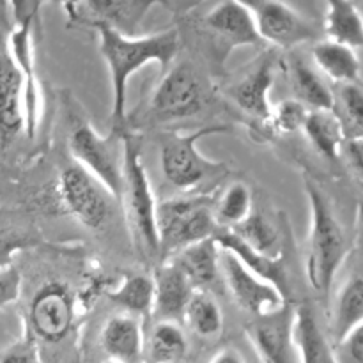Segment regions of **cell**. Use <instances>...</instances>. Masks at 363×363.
Wrapping results in <instances>:
<instances>
[{
    "mask_svg": "<svg viewBox=\"0 0 363 363\" xmlns=\"http://www.w3.org/2000/svg\"><path fill=\"white\" fill-rule=\"evenodd\" d=\"M294 344L300 363H333L328 335L321 330L314 311L308 305L296 307Z\"/></svg>",
    "mask_w": 363,
    "mask_h": 363,
    "instance_id": "26",
    "label": "cell"
},
{
    "mask_svg": "<svg viewBox=\"0 0 363 363\" xmlns=\"http://www.w3.org/2000/svg\"><path fill=\"white\" fill-rule=\"evenodd\" d=\"M220 275L234 303L254 318L269 314L287 303L284 294L275 286L245 268L233 254L222 248H220Z\"/></svg>",
    "mask_w": 363,
    "mask_h": 363,
    "instance_id": "12",
    "label": "cell"
},
{
    "mask_svg": "<svg viewBox=\"0 0 363 363\" xmlns=\"http://www.w3.org/2000/svg\"><path fill=\"white\" fill-rule=\"evenodd\" d=\"M94 14L96 23L108 25L124 35H137L142 21L155 6L165 0H82Z\"/></svg>",
    "mask_w": 363,
    "mask_h": 363,
    "instance_id": "22",
    "label": "cell"
},
{
    "mask_svg": "<svg viewBox=\"0 0 363 363\" xmlns=\"http://www.w3.org/2000/svg\"><path fill=\"white\" fill-rule=\"evenodd\" d=\"M155 294H152L151 314L156 321H183L184 311L195 293L190 280L172 261H162L152 275Z\"/></svg>",
    "mask_w": 363,
    "mask_h": 363,
    "instance_id": "17",
    "label": "cell"
},
{
    "mask_svg": "<svg viewBox=\"0 0 363 363\" xmlns=\"http://www.w3.org/2000/svg\"><path fill=\"white\" fill-rule=\"evenodd\" d=\"M123 149L124 181L119 201L123 202L128 230H130L135 250L145 261H155V259H160L158 229H156L158 204L152 194L147 170L142 162L140 138L130 130H124Z\"/></svg>",
    "mask_w": 363,
    "mask_h": 363,
    "instance_id": "3",
    "label": "cell"
},
{
    "mask_svg": "<svg viewBox=\"0 0 363 363\" xmlns=\"http://www.w3.org/2000/svg\"><path fill=\"white\" fill-rule=\"evenodd\" d=\"M325 30L330 41L350 48H363V16L353 0H325Z\"/></svg>",
    "mask_w": 363,
    "mask_h": 363,
    "instance_id": "27",
    "label": "cell"
},
{
    "mask_svg": "<svg viewBox=\"0 0 363 363\" xmlns=\"http://www.w3.org/2000/svg\"><path fill=\"white\" fill-rule=\"evenodd\" d=\"M101 363H119V362H113V360H105V362H101Z\"/></svg>",
    "mask_w": 363,
    "mask_h": 363,
    "instance_id": "45",
    "label": "cell"
},
{
    "mask_svg": "<svg viewBox=\"0 0 363 363\" xmlns=\"http://www.w3.org/2000/svg\"><path fill=\"white\" fill-rule=\"evenodd\" d=\"M360 323H363V268L351 272L333 296L326 333L330 344L339 342Z\"/></svg>",
    "mask_w": 363,
    "mask_h": 363,
    "instance_id": "20",
    "label": "cell"
},
{
    "mask_svg": "<svg viewBox=\"0 0 363 363\" xmlns=\"http://www.w3.org/2000/svg\"><path fill=\"white\" fill-rule=\"evenodd\" d=\"M172 2H177V4H181V6H186V7H194V6H197L199 2H202V0H165V6L170 7V4Z\"/></svg>",
    "mask_w": 363,
    "mask_h": 363,
    "instance_id": "43",
    "label": "cell"
},
{
    "mask_svg": "<svg viewBox=\"0 0 363 363\" xmlns=\"http://www.w3.org/2000/svg\"><path fill=\"white\" fill-rule=\"evenodd\" d=\"M227 131V126L211 124L188 133L167 131L160 135V167L165 179L184 194H202L201 188L225 176V163L202 155L199 142Z\"/></svg>",
    "mask_w": 363,
    "mask_h": 363,
    "instance_id": "4",
    "label": "cell"
},
{
    "mask_svg": "<svg viewBox=\"0 0 363 363\" xmlns=\"http://www.w3.org/2000/svg\"><path fill=\"white\" fill-rule=\"evenodd\" d=\"M344 152L347 156V163L353 172L354 179L358 181L360 188L363 190V145L360 142H346Z\"/></svg>",
    "mask_w": 363,
    "mask_h": 363,
    "instance_id": "40",
    "label": "cell"
},
{
    "mask_svg": "<svg viewBox=\"0 0 363 363\" xmlns=\"http://www.w3.org/2000/svg\"><path fill=\"white\" fill-rule=\"evenodd\" d=\"M301 131L314 151L328 162H337L344 152L347 140L333 110H311Z\"/></svg>",
    "mask_w": 363,
    "mask_h": 363,
    "instance_id": "25",
    "label": "cell"
},
{
    "mask_svg": "<svg viewBox=\"0 0 363 363\" xmlns=\"http://www.w3.org/2000/svg\"><path fill=\"white\" fill-rule=\"evenodd\" d=\"M123 131L112 130L108 135H101L89 123L78 121L67 140L74 163L96 177L116 201L121 199L124 181Z\"/></svg>",
    "mask_w": 363,
    "mask_h": 363,
    "instance_id": "6",
    "label": "cell"
},
{
    "mask_svg": "<svg viewBox=\"0 0 363 363\" xmlns=\"http://www.w3.org/2000/svg\"><path fill=\"white\" fill-rule=\"evenodd\" d=\"M57 194L64 209L87 229H103L112 216L113 195L77 163L59 174Z\"/></svg>",
    "mask_w": 363,
    "mask_h": 363,
    "instance_id": "8",
    "label": "cell"
},
{
    "mask_svg": "<svg viewBox=\"0 0 363 363\" xmlns=\"http://www.w3.org/2000/svg\"><path fill=\"white\" fill-rule=\"evenodd\" d=\"M202 30L220 62H223L233 50L262 45L250 11L240 0H222L216 4L202 18Z\"/></svg>",
    "mask_w": 363,
    "mask_h": 363,
    "instance_id": "11",
    "label": "cell"
},
{
    "mask_svg": "<svg viewBox=\"0 0 363 363\" xmlns=\"http://www.w3.org/2000/svg\"><path fill=\"white\" fill-rule=\"evenodd\" d=\"M275 53H266L229 91L230 99L236 103L241 112L264 124L268 123L273 108L269 103V92L275 82Z\"/></svg>",
    "mask_w": 363,
    "mask_h": 363,
    "instance_id": "16",
    "label": "cell"
},
{
    "mask_svg": "<svg viewBox=\"0 0 363 363\" xmlns=\"http://www.w3.org/2000/svg\"><path fill=\"white\" fill-rule=\"evenodd\" d=\"M213 204L215 199L209 194H186L160 202L156 208V229L162 261L215 236L218 225Z\"/></svg>",
    "mask_w": 363,
    "mask_h": 363,
    "instance_id": "5",
    "label": "cell"
},
{
    "mask_svg": "<svg viewBox=\"0 0 363 363\" xmlns=\"http://www.w3.org/2000/svg\"><path fill=\"white\" fill-rule=\"evenodd\" d=\"M99 344L108 360L119 363H144L145 335L140 318L116 314L103 325Z\"/></svg>",
    "mask_w": 363,
    "mask_h": 363,
    "instance_id": "18",
    "label": "cell"
},
{
    "mask_svg": "<svg viewBox=\"0 0 363 363\" xmlns=\"http://www.w3.org/2000/svg\"><path fill=\"white\" fill-rule=\"evenodd\" d=\"M215 241L222 250L233 254L234 257L245 266V268H248L252 273H255L257 277L264 279L266 282L275 286L287 300L291 287H289V280H287L284 255H279V257H269V255L261 254V252L254 250V248L248 247L247 243H243L236 234L230 233V230L227 229L216 230Z\"/></svg>",
    "mask_w": 363,
    "mask_h": 363,
    "instance_id": "19",
    "label": "cell"
},
{
    "mask_svg": "<svg viewBox=\"0 0 363 363\" xmlns=\"http://www.w3.org/2000/svg\"><path fill=\"white\" fill-rule=\"evenodd\" d=\"M9 6L0 0V144L6 147L23 131V80L11 52Z\"/></svg>",
    "mask_w": 363,
    "mask_h": 363,
    "instance_id": "10",
    "label": "cell"
},
{
    "mask_svg": "<svg viewBox=\"0 0 363 363\" xmlns=\"http://www.w3.org/2000/svg\"><path fill=\"white\" fill-rule=\"evenodd\" d=\"M333 113L340 121L347 142L363 140V87L360 84L337 85Z\"/></svg>",
    "mask_w": 363,
    "mask_h": 363,
    "instance_id": "32",
    "label": "cell"
},
{
    "mask_svg": "<svg viewBox=\"0 0 363 363\" xmlns=\"http://www.w3.org/2000/svg\"><path fill=\"white\" fill-rule=\"evenodd\" d=\"M38 21L28 20L25 23L13 25L9 34L11 52L20 67L23 80V131L28 138H34L43 119V92L35 69L34 55V27Z\"/></svg>",
    "mask_w": 363,
    "mask_h": 363,
    "instance_id": "15",
    "label": "cell"
},
{
    "mask_svg": "<svg viewBox=\"0 0 363 363\" xmlns=\"http://www.w3.org/2000/svg\"><path fill=\"white\" fill-rule=\"evenodd\" d=\"M99 53L108 67L112 84V130H126L128 84L131 77L149 64H158L162 71L172 67L179 52V32L176 28L156 32L149 35H124L108 25L96 23Z\"/></svg>",
    "mask_w": 363,
    "mask_h": 363,
    "instance_id": "1",
    "label": "cell"
},
{
    "mask_svg": "<svg viewBox=\"0 0 363 363\" xmlns=\"http://www.w3.org/2000/svg\"><path fill=\"white\" fill-rule=\"evenodd\" d=\"M254 211L252 191L245 183H233L215 199L213 215L218 229H233Z\"/></svg>",
    "mask_w": 363,
    "mask_h": 363,
    "instance_id": "33",
    "label": "cell"
},
{
    "mask_svg": "<svg viewBox=\"0 0 363 363\" xmlns=\"http://www.w3.org/2000/svg\"><path fill=\"white\" fill-rule=\"evenodd\" d=\"M74 321V298L62 284L41 287L30 303L27 328L35 339L59 342Z\"/></svg>",
    "mask_w": 363,
    "mask_h": 363,
    "instance_id": "14",
    "label": "cell"
},
{
    "mask_svg": "<svg viewBox=\"0 0 363 363\" xmlns=\"http://www.w3.org/2000/svg\"><path fill=\"white\" fill-rule=\"evenodd\" d=\"M362 216H363V208H362Z\"/></svg>",
    "mask_w": 363,
    "mask_h": 363,
    "instance_id": "47",
    "label": "cell"
},
{
    "mask_svg": "<svg viewBox=\"0 0 363 363\" xmlns=\"http://www.w3.org/2000/svg\"><path fill=\"white\" fill-rule=\"evenodd\" d=\"M286 69L296 101L308 110H333V89L326 84V78L312 64L301 57L293 55L287 60Z\"/></svg>",
    "mask_w": 363,
    "mask_h": 363,
    "instance_id": "23",
    "label": "cell"
},
{
    "mask_svg": "<svg viewBox=\"0 0 363 363\" xmlns=\"http://www.w3.org/2000/svg\"><path fill=\"white\" fill-rule=\"evenodd\" d=\"M254 18L262 43L291 50L303 43L318 41L319 30L311 20L284 0H240Z\"/></svg>",
    "mask_w": 363,
    "mask_h": 363,
    "instance_id": "9",
    "label": "cell"
},
{
    "mask_svg": "<svg viewBox=\"0 0 363 363\" xmlns=\"http://www.w3.org/2000/svg\"><path fill=\"white\" fill-rule=\"evenodd\" d=\"M35 243H38V240L21 233V230L0 227V269L9 268L18 252L28 250Z\"/></svg>",
    "mask_w": 363,
    "mask_h": 363,
    "instance_id": "36",
    "label": "cell"
},
{
    "mask_svg": "<svg viewBox=\"0 0 363 363\" xmlns=\"http://www.w3.org/2000/svg\"><path fill=\"white\" fill-rule=\"evenodd\" d=\"M38 2L39 6H43L45 2H52V4H57V6H60L64 9V13H66L69 23H73V21L78 20V9H80L82 0H38Z\"/></svg>",
    "mask_w": 363,
    "mask_h": 363,
    "instance_id": "41",
    "label": "cell"
},
{
    "mask_svg": "<svg viewBox=\"0 0 363 363\" xmlns=\"http://www.w3.org/2000/svg\"><path fill=\"white\" fill-rule=\"evenodd\" d=\"M199 339H215L223 330V314L218 301L208 291H195L184 311L183 321Z\"/></svg>",
    "mask_w": 363,
    "mask_h": 363,
    "instance_id": "28",
    "label": "cell"
},
{
    "mask_svg": "<svg viewBox=\"0 0 363 363\" xmlns=\"http://www.w3.org/2000/svg\"><path fill=\"white\" fill-rule=\"evenodd\" d=\"M184 273L195 291H211L222 279L220 275V248L215 236L186 247L169 259Z\"/></svg>",
    "mask_w": 363,
    "mask_h": 363,
    "instance_id": "21",
    "label": "cell"
},
{
    "mask_svg": "<svg viewBox=\"0 0 363 363\" xmlns=\"http://www.w3.org/2000/svg\"><path fill=\"white\" fill-rule=\"evenodd\" d=\"M209 363H247L245 358L238 353L233 347H225V350H220L215 357L211 358Z\"/></svg>",
    "mask_w": 363,
    "mask_h": 363,
    "instance_id": "42",
    "label": "cell"
},
{
    "mask_svg": "<svg viewBox=\"0 0 363 363\" xmlns=\"http://www.w3.org/2000/svg\"><path fill=\"white\" fill-rule=\"evenodd\" d=\"M21 293V275L16 268L9 266L0 269V311L18 301Z\"/></svg>",
    "mask_w": 363,
    "mask_h": 363,
    "instance_id": "38",
    "label": "cell"
},
{
    "mask_svg": "<svg viewBox=\"0 0 363 363\" xmlns=\"http://www.w3.org/2000/svg\"><path fill=\"white\" fill-rule=\"evenodd\" d=\"M358 9H360V13H362V16H363V0L360 4H358Z\"/></svg>",
    "mask_w": 363,
    "mask_h": 363,
    "instance_id": "44",
    "label": "cell"
},
{
    "mask_svg": "<svg viewBox=\"0 0 363 363\" xmlns=\"http://www.w3.org/2000/svg\"><path fill=\"white\" fill-rule=\"evenodd\" d=\"M152 294H155V284L152 279L142 273H131L123 279V282L108 293V300L116 307L123 308L124 314L144 318L151 314Z\"/></svg>",
    "mask_w": 363,
    "mask_h": 363,
    "instance_id": "29",
    "label": "cell"
},
{
    "mask_svg": "<svg viewBox=\"0 0 363 363\" xmlns=\"http://www.w3.org/2000/svg\"><path fill=\"white\" fill-rule=\"evenodd\" d=\"M229 230L236 234L243 243H247L248 247L261 252V254L269 255V257L282 255L280 230L262 213L252 211L243 222Z\"/></svg>",
    "mask_w": 363,
    "mask_h": 363,
    "instance_id": "31",
    "label": "cell"
},
{
    "mask_svg": "<svg viewBox=\"0 0 363 363\" xmlns=\"http://www.w3.org/2000/svg\"><path fill=\"white\" fill-rule=\"evenodd\" d=\"M7 6H9V13L13 16L14 25L25 23L28 20L38 21L39 18V6L38 0H6Z\"/></svg>",
    "mask_w": 363,
    "mask_h": 363,
    "instance_id": "39",
    "label": "cell"
},
{
    "mask_svg": "<svg viewBox=\"0 0 363 363\" xmlns=\"http://www.w3.org/2000/svg\"><path fill=\"white\" fill-rule=\"evenodd\" d=\"M333 363H363V323L332 346Z\"/></svg>",
    "mask_w": 363,
    "mask_h": 363,
    "instance_id": "37",
    "label": "cell"
},
{
    "mask_svg": "<svg viewBox=\"0 0 363 363\" xmlns=\"http://www.w3.org/2000/svg\"><path fill=\"white\" fill-rule=\"evenodd\" d=\"M308 112L311 110L294 98L284 99L272 108V116H269L266 126L279 135L294 133V131H300L303 128Z\"/></svg>",
    "mask_w": 363,
    "mask_h": 363,
    "instance_id": "34",
    "label": "cell"
},
{
    "mask_svg": "<svg viewBox=\"0 0 363 363\" xmlns=\"http://www.w3.org/2000/svg\"><path fill=\"white\" fill-rule=\"evenodd\" d=\"M294 318L296 307L291 303L254 318L247 335L257 363H300L294 344Z\"/></svg>",
    "mask_w": 363,
    "mask_h": 363,
    "instance_id": "13",
    "label": "cell"
},
{
    "mask_svg": "<svg viewBox=\"0 0 363 363\" xmlns=\"http://www.w3.org/2000/svg\"><path fill=\"white\" fill-rule=\"evenodd\" d=\"M0 363H39L38 339L27 326L20 339L0 351Z\"/></svg>",
    "mask_w": 363,
    "mask_h": 363,
    "instance_id": "35",
    "label": "cell"
},
{
    "mask_svg": "<svg viewBox=\"0 0 363 363\" xmlns=\"http://www.w3.org/2000/svg\"><path fill=\"white\" fill-rule=\"evenodd\" d=\"M305 194L311 208L305 272L312 289L321 296H328L337 273L350 254V243L326 191L307 177Z\"/></svg>",
    "mask_w": 363,
    "mask_h": 363,
    "instance_id": "2",
    "label": "cell"
},
{
    "mask_svg": "<svg viewBox=\"0 0 363 363\" xmlns=\"http://www.w3.org/2000/svg\"><path fill=\"white\" fill-rule=\"evenodd\" d=\"M312 60L314 67L335 85L360 84V59L357 50L340 43L315 41L312 46Z\"/></svg>",
    "mask_w": 363,
    "mask_h": 363,
    "instance_id": "24",
    "label": "cell"
},
{
    "mask_svg": "<svg viewBox=\"0 0 363 363\" xmlns=\"http://www.w3.org/2000/svg\"><path fill=\"white\" fill-rule=\"evenodd\" d=\"M360 144H362V145H363V140H362V142H360Z\"/></svg>",
    "mask_w": 363,
    "mask_h": 363,
    "instance_id": "48",
    "label": "cell"
},
{
    "mask_svg": "<svg viewBox=\"0 0 363 363\" xmlns=\"http://www.w3.org/2000/svg\"><path fill=\"white\" fill-rule=\"evenodd\" d=\"M145 347L151 363L183 362L188 353V339L181 323L156 321Z\"/></svg>",
    "mask_w": 363,
    "mask_h": 363,
    "instance_id": "30",
    "label": "cell"
},
{
    "mask_svg": "<svg viewBox=\"0 0 363 363\" xmlns=\"http://www.w3.org/2000/svg\"><path fill=\"white\" fill-rule=\"evenodd\" d=\"M208 101L204 77L190 62H181L165 71L151 98L149 113L162 123L188 119L201 113Z\"/></svg>",
    "mask_w": 363,
    "mask_h": 363,
    "instance_id": "7",
    "label": "cell"
},
{
    "mask_svg": "<svg viewBox=\"0 0 363 363\" xmlns=\"http://www.w3.org/2000/svg\"><path fill=\"white\" fill-rule=\"evenodd\" d=\"M172 363H184V362H172Z\"/></svg>",
    "mask_w": 363,
    "mask_h": 363,
    "instance_id": "46",
    "label": "cell"
}]
</instances>
